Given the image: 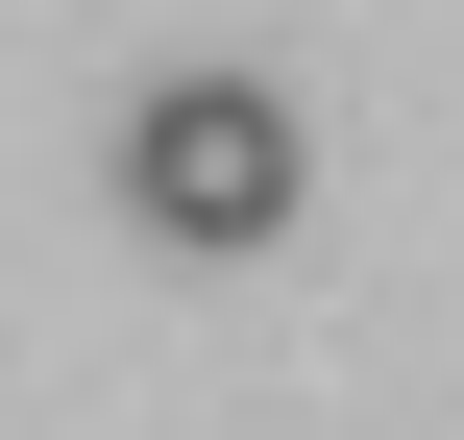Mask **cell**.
Wrapping results in <instances>:
<instances>
[{
    "label": "cell",
    "mask_w": 464,
    "mask_h": 440,
    "mask_svg": "<svg viewBox=\"0 0 464 440\" xmlns=\"http://www.w3.org/2000/svg\"><path fill=\"white\" fill-rule=\"evenodd\" d=\"M294 171H318V147H294V98H269V73H220V49L122 98V196H147V245H294Z\"/></svg>",
    "instance_id": "1"
}]
</instances>
